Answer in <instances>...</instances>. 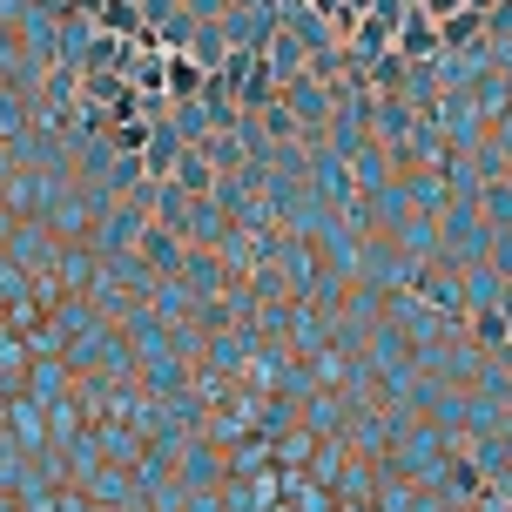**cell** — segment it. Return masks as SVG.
Listing matches in <instances>:
<instances>
[{"mask_svg":"<svg viewBox=\"0 0 512 512\" xmlns=\"http://www.w3.org/2000/svg\"><path fill=\"white\" fill-rule=\"evenodd\" d=\"M465 0H425V14H459Z\"/></svg>","mask_w":512,"mask_h":512,"instance_id":"2","label":"cell"},{"mask_svg":"<svg viewBox=\"0 0 512 512\" xmlns=\"http://www.w3.org/2000/svg\"><path fill=\"white\" fill-rule=\"evenodd\" d=\"M102 27H135V7L128 0H102Z\"/></svg>","mask_w":512,"mask_h":512,"instance_id":"1","label":"cell"}]
</instances>
